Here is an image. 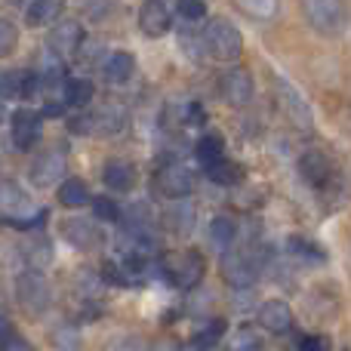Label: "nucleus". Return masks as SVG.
Listing matches in <instances>:
<instances>
[{
	"mask_svg": "<svg viewBox=\"0 0 351 351\" xmlns=\"http://www.w3.org/2000/svg\"><path fill=\"white\" fill-rule=\"evenodd\" d=\"M234 3H237V10L247 12L256 22H271L280 12V0H234Z\"/></svg>",
	"mask_w": 351,
	"mask_h": 351,
	"instance_id": "obj_25",
	"label": "nucleus"
},
{
	"mask_svg": "<svg viewBox=\"0 0 351 351\" xmlns=\"http://www.w3.org/2000/svg\"><path fill=\"white\" fill-rule=\"evenodd\" d=\"M185 123H191V127H197V123H204V108H200L197 102L185 105Z\"/></svg>",
	"mask_w": 351,
	"mask_h": 351,
	"instance_id": "obj_38",
	"label": "nucleus"
},
{
	"mask_svg": "<svg viewBox=\"0 0 351 351\" xmlns=\"http://www.w3.org/2000/svg\"><path fill=\"white\" fill-rule=\"evenodd\" d=\"M6 121V108H3V102H0V123Z\"/></svg>",
	"mask_w": 351,
	"mask_h": 351,
	"instance_id": "obj_40",
	"label": "nucleus"
},
{
	"mask_svg": "<svg viewBox=\"0 0 351 351\" xmlns=\"http://www.w3.org/2000/svg\"><path fill=\"white\" fill-rule=\"evenodd\" d=\"M25 259L34 265V271H40V265H47L49 262V247L43 237H34V241L25 243Z\"/></svg>",
	"mask_w": 351,
	"mask_h": 351,
	"instance_id": "obj_31",
	"label": "nucleus"
},
{
	"mask_svg": "<svg viewBox=\"0 0 351 351\" xmlns=\"http://www.w3.org/2000/svg\"><path fill=\"white\" fill-rule=\"evenodd\" d=\"M68 127L84 136H117L127 127V111L121 105H105L99 111H84V114L71 117Z\"/></svg>",
	"mask_w": 351,
	"mask_h": 351,
	"instance_id": "obj_4",
	"label": "nucleus"
},
{
	"mask_svg": "<svg viewBox=\"0 0 351 351\" xmlns=\"http://www.w3.org/2000/svg\"><path fill=\"white\" fill-rule=\"evenodd\" d=\"M253 77L243 68H228V71L219 77V96L231 105V108H243L253 99Z\"/></svg>",
	"mask_w": 351,
	"mask_h": 351,
	"instance_id": "obj_10",
	"label": "nucleus"
},
{
	"mask_svg": "<svg viewBox=\"0 0 351 351\" xmlns=\"http://www.w3.org/2000/svg\"><path fill=\"white\" fill-rule=\"evenodd\" d=\"M160 271L179 290H194L204 278V259L197 250H182V253H167L160 259Z\"/></svg>",
	"mask_w": 351,
	"mask_h": 351,
	"instance_id": "obj_3",
	"label": "nucleus"
},
{
	"mask_svg": "<svg viewBox=\"0 0 351 351\" xmlns=\"http://www.w3.org/2000/svg\"><path fill=\"white\" fill-rule=\"evenodd\" d=\"M225 330H228V324L219 321V317H213V321H206L200 330H194L191 339H188V348L191 351H206V348L219 346L222 336H225Z\"/></svg>",
	"mask_w": 351,
	"mask_h": 351,
	"instance_id": "obj_22",
	"label": "nucleus"
},
{
	"mask_svg": "<svg viewBox=\"0 0 351 351\" xmlns=\"http://www.w3.org/2000/svg\"><path fill=\"white\" fill-rule=\"evenodd\" d=\"M154 188L170 200H185L194 191V173L182 160H170L154 173Z\"/></svg>",
	"mask_w": 351,
	"mask_h": 351,
	"instance_id": "obj_7",
	"label": "nucleus"
},
{
	"mask_svg": "<svg viewBox=\"0 0 351 351\" xmlns=\"http://www.w3.org/2000/svg\"><path fill=\"white\" fill-rule=\"evenodd\" d=\"M25 74H28V71H0V102H3V99L22 96Z\"/></svg>",
	"mask_w": 351,
	"mask_h": 351,
	"instance_id": "obj_30",
	"label": "nucleus"
},
{
	"mask_svg": "<svg viewBox=\"0 0 351 351\" xmlns=\"http://www.w3.org/2000/svg\"><path fill=\"white\" fill-rule=\"evenodd\" d=\"M74 6L86 22H105L114 12V0H74Z\"/></svg>",
	"mask_w": 351,
	"mask_h": 351,
	"instance_id": "obj_28",
	"label": "nucleus"
},
{
	"mask_svg": "<svg viewBox=\"0 0 351 351\" xmlns=\"http://www.w3.org/2000/svg\"><path fill=\"white\" fill-rule=\"evenodd\" d=\"M200 43H204V49L216 62H237L243 53V34L228 19H213V22H206L204 34H200Z\"/></svg>",
	"mask_w": 351,
	"mask_h": 351,
	"instance_id": "obj_1",
	"label": "nucleus"
},
{
	"mask_svg": "<svg viewBox=\"0 0 351 351\" xmlns=\"http://www.w3.org/2000/svg\"><path fill=\"white\" fill-rule=\"evenodd\" d=\"M86 34H84V25L74 22V19H59L53 25V31L47 34V49L53 53L56 62H65V59H74L77 49L84 47Z\"/></svg>",
	"mask_w": 351,
	"mask_h": 351,
	"instance_id": "obj_6",
	"label": "nucleus"
},
{
	"mask_svg": "<svg viewBox=\"0 0 351 351\" xmlns=\"http://www.w3.org/2000/svg\"><path fill=\"white\" fill-rule=\"evenodd\" d=\"M274 99H278L280 111L287 114V121L299 130V133H315V114L311 105L305 102V96L284 77H274Z\"/></svg>",
	"mask_w": 351,
	"mask_h": 351,
	"instance_id": "obj_5",
	"label": "nucleus"
},
{
	"mask_svg": "<svg viewBox=\"0 0 351 351\" xmlns=\"http://www.w3.org/2000/svg\"><path fill=\"white\" fill-rule=\"evenodd\" d=\"M99 68H102V77L108 80V84H127L136 71V59L130 53H123V49H117V53L105 56Z\"/></svg>",
	"mask_w": 351,
	"mask_h": 351,
	"instance_id": "obj_17",
	"label": "nucleus"
},
{
	"mask_svg": "<svg viewBox=\"0 0 351 351\" xmlns=\"http://www.w3.org/2000/svg\"><path fill=\"white\" fill-rule=\"evenodd\" d=\"M59 200L65 206H84L90 200V191H86V185L80 179H65L59 185Z\"/></svg>",
	"mask_w": 351,
	"mask_h": 351,
	"instance_id": "obj_29",
	"label": "nucleus"
},
{
	"mask_svg": "<svg viewBox=\"0 0 351 351\" xmlns=\"http://www.w3.org/2000/svg\"><path fill=\"white\" fill-rule=\"evenodd\" d=\"M93 80L90 77H71L65 80V102L71 108H84V105L93 102Z\"/></svg>",
	"mask_w": 351,
	"mask_h": 351,
	"instance_id": "obj_26",
	"label": "nucleus"
},
{
	"mask_svg": "<svg viewBox=\"0 0 351 351\" xmlns=\"http://www.w3.org/2000/svg\"><path fill=\"white\" fill-rule=\"evenodd\" d=\"M16 302L22 305V311L31 317L47 315L49 302H53V290H49V280L43 278V271L28 268V271L19 274L16 278Z\"/></svg>",
	"mask_w": 351,
	"mask_h": 351,
	"instance_id": "obj_2",
	"label": "nucleus"
},
{
	"mask_svg": "<svg viewBox=\"0 0 351 351\" xmlns=\"http://www.w3.org/2000/svg\"><path fill=\"white\" fill-rule=\"evenodd\" d=\"M93 210H96L99 219H108V222H117V219H121L117 204H114V200H108V197H96V200H93Z\"/></svg>",
	"mask_w": 351,
	"mask_h": 351,
	"instance_id": "obj_35",
	"label": "nucleus"
},
{
	"mask_svg": "<svg viewBox=\"0 0 351 351\" xmlns=\"http://www.w3.org/2000/svg\"><path fill=\"white\" fill-rule=\"evenodd\" d=\"M290 253H296L299 259H311V265H321V262H324L321 250H317L311 241H302V237H293V241H290Z\"/></svg>",
	"mask_w": 351,
	"mask_h": 351,
	"instance_id": "obj_34",
	"label": "nucleus"
},
{
	"mask_svg": "<svg viewBox=\"0 0 351 351\" xmlns=\"http://www.w3.org/2000/svg\"><path fill=\"white\" fill-rule=\"evenodd\" d=\"M164 222H167V228H170L173 234L185 237L188 231L194 228V206L188 204V200H173V204L167 206V213H164Z\"/></svg>",
	"mask_w": 351,
	"mask_h": 351,
	"instance_id": "obj_20",
	"label": "nucleus"
},
{
	"mask_svg": "<svg viewBox=\"0 0 351 351\" xmlns=\"http://www.w3.org/2000/svg\"><path fill=\"white\" fill-rule=\"evenodd\" d=\"M194 154H197V160L204 164V170H210L213 164H219V160L225 158V139L219 133H206L200 136L197 148H194Z\"/></svg>",
	"mask_w": 351,
	"mask_h": 351,
	"instance_id": "obj_23",
	"label": "nucleus"
},
{
	"mask_svg": "<svg viewBox=\"0 0 351 351\" xmlns=\"http://www.w3.org/2000/svg\"><path fill=\"white\" fill-rule=\"evenodd\" d=\"M65 152H59V148H53V152H43L34 158V164H31L28 170V179L34 188H56L65 182Z\"/></svg>",
	"mask_w": 351,
	"mask_h": 351,
	"instance_id": "obj_9",
	"label": "nucleus"
},
{
	"mask_svg": "<svg viewBox=\"0 0 351 351\" xmlns=\"http://www.w3.org/2000/svg\"><path fill=\"white\" fill-rule=\"evenodd\" d=\"M59 231H62V237H65V243H71L74 250H90V247H96V243H99L96 225H93L90 219H84V216L65 219Z\"/></svg>",
	"mask_w": 351,
	"mask_h": 351,
	"instance_id": "obj_16",
	"label": "nucleus"
},
{
	"mask_svg": "<svg viewBox=\"0 0 351 351\" xmlns=\"http://www.w3.org/2000/svg\"><path fill=\"white\" fill-rule=\"evenodd\" d=\"M234 237H237V225H234V219L231 216H216L210 222V243L216 250L228 253L231 243H234Z\"/></svg>",
	"mask_w": 351,
	"mask_h": 351,
	"instance_id": "obj_24",
	"label": "nucleus"
},
{
	"mask_svg": "<svg viewBox=\"0 0 351 351\" xmlns=\"http://www.w3.org/2000/svg\"><path fill=\"white\" fill-rule=\"evenodd\" d=\"M170 22H173V16H170V6H167L164 0H145V3L139 6V28H142V34L160 37V34H167V31H170Z\"/></svg>",
	"mask_w": 351,
	"mask_h": 351,
	"instance_id": "obj_14",
	"label": "nucleus"
},
{
	"mask_svg": "<svg viewBox=\"0 0 351 351\" xmlns=\"http://www.w3.org/2000/svg\"><path fill=\"white\" fill-rule=\"evenodd\" d=\"M0 213H10L12 216H28L31 210V200L16 182H0Z\"/></svg>",
	"mask_w": 351,
	"mask_h": 351,
	"instance_id": "obj_19",
	"label": "nucleus"
},
{
	"mask_svg": "<svg viewBox=\"0 0 351 351\" xmlns=\"http://www.w3.org/2000/svg\"><path fill=\"white\" fill-rule=\"evenodd\" d=\"M152 351H179V346H176V342H167V339H164V342H158V346H154Z\"/></svg>",
	"mask_w": 351,
	"mask_h": 351,
	"instance_id": "obj_39",
	"label": "nucleus"
},
{
	"mask_svg": "<svg viewBox=\"0 0 351 351\" xmlns=\"http://www.w3.org/2000/svg\"><path fill=\"white\" fill-rule=\"evenodd\" d=\"M256 321L268 333H287L293 327V308L284 299H265L259 305V311H256Z\"/></svg>",
	"mask_w": 351,
	"mask_h": 351,
	"instance_id": "obj_12",
	"label": "nucleus"
},
{
	"mask_svg": "<svg viewBox=\"0 0 351 351\" xmlns=\"http://www.w3.org/2000/svg\"><path fill=\"white\" fill-rule=\"evenodd\" d=\"M62 12H65V0H31L25 10V22L31 28H43V25L59 22Z\"/></svg>",
	"mask_w": 351,
	"mask_h": 351,
	"instance_id": "obj_18",
	"label": "nucleus"
},
{
	"mask_svg": "<svg viewBox=\"0 0 351 351\" xmlns=\"http://www.w3.org/2000/svg\"><path fill=\"white\" fill-rule=\"evenodd\" d=\"M105 351H148L145 342L139 339V336H117L114 342H111Z\"/></svg>",
	"mask_w": 351,
	"mask_h": 351,
	"instance_id": "obj_36",
	"label": "nucleus"
},
{
	"mask_svg": "<svg viewBox=\"0 0 351 351\" xmlns=\"http://www.w3.org/2000/svg\"><path fill=\"white\" fill-rule=\"evenodd\" d=\"M176 12L185 22H200L206 19V0H176Z\"/></svg>",
	"mask_w": 351,
	"mask_h": 351,
	"instance_id": "obj_33",
	"label": "nucleus"
},
{
	"mask_svg": "<svg viewBox=\"0 0 351 351\" xmlns=\"http://www.w3.org/2000/svg\"><path fill=\"white\" fill-rule=\"evenodd\" d=\"M102 182L111 191H130L136 182V170L127 160H108V164L102 167Z\"/></svg>",
	"mask_w": 351,
	"mask_h": 351,
	"instance_id": "obj_21",
	"label": "nucleus"
},
{
	"mask_svg": "<svg viewBox=\"0 0 351 351\" xmlns=\"http://www.w3.org/2000/svg\"><path fill=\"white\" fill-rule=\"evenodd\" d=\"M299 173L311 188H327L330 176H333V164L324 152H305L299 158Z\"/></svg>",
	"mask_w": 351,
	"mask_h": 351,
	"instance_id": "obj_15",
	"label": "nucleus"
},
{
	"mask_svg": "<svg viewBox=\"0 0 351 351\" xmlns=\"http://www.w3.org/2000/svg\"><path fill=\"white\" fill-rule=\"evenodd\" d=\"M231 351H265V348H262V342L256 339V336L241 333V336H237V342L231 346Z\"/></svg>",
	"mask_w": 351,
	"mask_h": 351,
	"instance_id": "obj_37",
	"label": "nucleus"
},
{
	"mask_svg": "<svg viewBox=\"0 0 351 351\" xmlns=\"http://www.w3.org/2000/svg\"><path fill=\"white\" fill-rule=\"evenodd\" d=\"M302 3H305L308 22L315 25L321 34H333V31L339 28V19H342L339 0H302Z\"/></svg>",
	"mask_w": 351,
	"mask_h": 351,
	"instance_id": "obj_13",
	"label": "nucleus"
},
{
	"mask_svg": "<svg viewBox=\"0 0 351 351\" xmlns=\"http://www.w3.org/2000/svg\"><path fill=\"white\" fill-rule=\"evenodd\" d=\"M40 142V114L37 111H16L12 114V145L19 152H31V148Z\"/></svg>",
	"mask_w": 351,
	"mask_h": 351,
	"instance_id": "obj_11",
	"label": "nucleus"
},
{
	"mask_svg": "<svg viewBox=\"0 0 351 351\" xmlns=\"http://www.w3.org/2000/svg\"><path fill=\"white\" fill-rule=\"evenodd\" d=\"M206 176H210L216 185H237V182L243 179V167L237 164V160L222 158L219 164H213L210 170H206Z\"/></svg>",
	"mask_w": 351,
	"mask_h": 351,
	"instance_id": "obj_27",
	"label": "nucleus"
},
{
	"mask_svg": "<svg viewBox=\"0 0 351 351\" xmlns=\"http://www.w3.org/2000/svg\"><path fill=\"white\" fill-rule=\"evenodd\" d=\"M19 47V25L10 19H0V59Z\"/></svg>",
	"mask_w": 351,
	"mask_h": 351,
	"instance_id": "obj_32",
	"label": "nucleus"
},
{
	"mask_svg": "<svg viewBox=\"0 0 351 351\" xmlns=\"http://www.w3.org/2000/svg\"><path fill=\"white\" fill-rule=\"evenodd\" d=\"M222 274L231 287L247 290V287H253L256 278H259V262H256L247 250H228V253L222 256Z\"/></svg>",
	"mask_w": 351,
	"mask_h": 351,
	"instance_id": "obj_8",
	"label": "nucleus"
}]
</instances>
